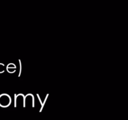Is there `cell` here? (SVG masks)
<instances>
[{"label": "cell", "instance_id": "6da1fadb", "mask_svg": "<svg viewBox=\"0 0 128 120\" xmlns=\"http://www.w3.org/2000/svg\"><path fill=\"white\" fill-rule=\"evenodd\" d=\"M11 99L7 94H2L0 95V106L6 108L11 104Z\"/></svg>", "mask_w": 128, "mask_h": 120}, {"label": "cell", "instance_id": "7a4b0ae2", "mask_svg": "<svg viewBox=\"0 0 128 120\" xmlns=\"http://www.w3.org/2000/svg\"><path fill=\"white\" fill-rule=\"evenodd\" d=\"M4 64L2 63H0V73L4 72Z\"/></svg>", "mask_w": 128, "mask_h": 120}]
</instances>
